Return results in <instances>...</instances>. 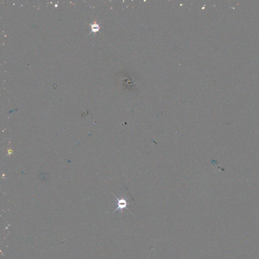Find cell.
Listing matches in <instances>:
<instances>
[{
    "label": "cell",
    "instance_id": "obj_2",
    "mask_svg": "<svg viewBox=\"0 0 259 259\" xmlns=\"http://www.w3.org/2000/svg\"><path fill=\"white\" fill-rule=\"evenodd\" d=\"M91 28L93 32H96L99 31L100 27L97 24H92Z\"/></svg>",
    "mask_w": 259,
    "mask_h": 259
},
{
    "label": "cell",
    "instance_id": "obj_1",
    "mask_svg": "<svg viewBox=\"0 0 259 259\" xmlns=\"http://www.w3.org/2000/svg\"><path fill=\"white\" fill-rule=\"evenodd\" d=\"M114 197L116 198V200H117V201H118V208H116L115 211L113 212V214L115 212L118 211V210H119V211H121V213H122V212H123V210L124 209H127L129 212H130V210H129L127 208V205H129L130 203L127 202V200H125L124 198H121V199H119L117 197L115 196H114Z\"/></svg>",
    "mask_w": 259,
    "mask_h": 259
}]
</instances>
